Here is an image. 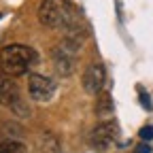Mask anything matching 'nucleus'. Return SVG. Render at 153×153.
I'll return each instance as SVG.
<instances>
[{"label": "nucleus", "mask_w": 153, "mask_h": 153, "mask_svg": "<svg viewBox=\"0 0 153 153\" xmlns=\"http://www.w3.org/2000/svg\"><path fill=\"white\" fill-rule=\"evenodd\" d=\"M38 22L53 30H66L68 34H76V30L83 28L74 4L68 0H43L38 7Z\"/></svg>", "instance_id": "obj_1"}, {"label": "nucleus", "mask_w": 153, "mask_h": 153, "mask_svg": "<svg viewBox=\"0 0 153 153\" xmlns=\"http://www.w3.org/2000/svg\"><path fill=\"white\" fill-rule=\"evenodd\" d=\"M38 62V53L28 45H7L0 49V72L22 76Z\"/></svg>", "instance_id": "obj_2"}, {"label": "nucleus", "mask_w": 153, "mask_h": 153, "mask_svg": "<svg viewBox=\"0 0 153 153\" xmlns=\"http://www.w3.org/2000/svg\"><path fill=\"white\" fill-rule=\"evenodd\" d=\"M79 51H81V38L76 34H68L64 41H60V45H55L53 51H51L55 72L62 74V76H70L74 72V64H76Z\"/></svg>", "instance_id": "obj_3"}, {"label": "nucleus", "mask_w": 153, "mask_h": 153, "mask_svg": "<svg viewBox=\"0 0 153 153\" xmlns=\"http://www.w3.org/2000/svg\"><path fill=\"white\" fill-rule=\"evenodd\" d=\"M0 104L15 108L17 115H30V108H26L22 102V91L15 76H9L4 72H0Z\"/></svg>", "instance_id": "obj_4"}, {"label": "nucleus", "mask_w": 153, "mask_h": 153, "mask_svg": "<svg viewBox=\"0 0 153 153\" xmlns=\"http://www.w3.org/2000/svg\"><path fill=\"white\" fill-rule=\"evenodd\" d=\"M55 94V81L45 74H30L28 76V96L34 102H49Z\"/></svg>", "instance_id": "obj_5"}, {"label": "nucleus", "mask_w": 153, "mask_h": 153, "mask_svg": "<svg viewBox=\"0 0 153 153\" xmlns=\"http://www.w3.org/2000/svg\"><path fill=\"white\" fill-rule=\"evenodd\" d=\"M115 138H117V126H115L113 121H102V123H98L91 130L89 145H91L94 151H100L102 153V151H106L115 143Z\"/></svg>", "instance_id": "obj_6"}, {"label": "nucleus", "mask_w": 153, "mask_h": 153, "mask_svg": "<svg viewBox=\"0 0 153 153\" xmlns=\"http://www.w3.org/2000/svg\"><path fill=\"white\" fill-rule=\"evenodd\" d=\"M104 81H106V70H104V66L98 64V62H91V64L85 68L83 76H81L83 89H85L87 94H91V96H96V94L102 91Z\"/></svg>", "instance_id": "obj_7"}, {"label": "nucleus", "mask_w": 153, "mask_h": 153, "mask_svg": "<svg viewBox=\"0 0 153 153\" xmlns=\"http://www.w3.org/2000/svg\"><path fill=\"white\" fill-rule=\"evenodd\" d=\"M115 111V104H113V96L108 91H100L96 94V102H94V113L98 115L100 119L108 117V115H113Z\"/></svg>", "instance_id": "obj_8"}, {"label": "nucleus", "mask_w": 153, "mask_h": 153, "mask_svg": "<svg viewBox=\"0 0 153 153\" xmlns=\"http://www.w3.org/2000/svg\"><path fill=\"white\" fill-rule=\"evenodd\" d=\"M0 153H26V147L19 140H0Z\"/></svg>", "instance_id": "obj_9"}, {"label": "nucleus", "mask_w": 153, "mask_h": 153, "mask_svg": "<svg viewBox=\"0 0 153 153\" xmlns=\"http://www.w3.org/2000/svg\"><path fill=\"white\" fill-rule=\"evenodd\" d=\"M140 138L143 140H153V126H145V128H140Z\"/></svg>", "instance_id": "obj_10"}, {"label": "nucleus", "mask_w": 153, "mask_h": 153, "mask_svg": "<svg viewBox=\"0 0 153 153\" xmlns=\"http://www.w3.org/2000/svg\"><path fill=\"white\" fill-rule=\"evenodd\" d=\"M134 153H151V147L149 145H138L136 149H134Z\"/></svg>", "instance_id": "obj_11"}]
</instances>
